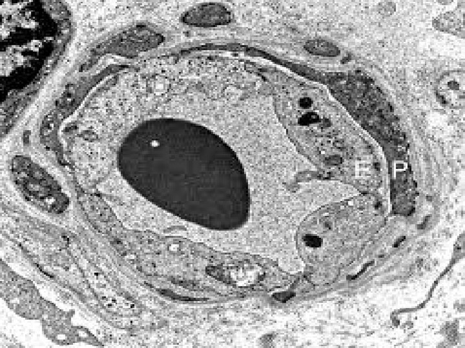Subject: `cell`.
<instances>
[{
    "instance_id": "6da1fadb",
    "label": "cell",
    "mask_w": 465,
    "mask_h": 348,
    "mask_svg": "<svg viewBox=\"0 0 465 348\" xmlns=\"http://www.w3.org/2000/svg\"><path fill=\"white\" fill-rule=\"evenodd\" d=\"M10 173L13 186L26 200L56 212L67 207L68 196L60 183L31 158L13 157Z\"/></svg>"
},
{
    "instance_id": "277c9868",
    "label": "cell",
    "mask_w": 465,
    "mask_h": 348,
    "mask_svg": "<svg viewBox=\"0 0 465 348\" xmlns=\"http://www.w3.org/2000/svg\"><path fill=\"white\" fill-rule=\"evenodd\" d=\"M58 42V43H61V41H60V40H59Z\"/></svg>"
},
{
    "instance_id": "3957f363",
    "label": "cell",
    "mask_w": 465,
    "mask_h": 348,
    "mask_svg": "<svg viewBox=\"0 0 465 348\" xmlns=\"http://www.w3.org/2000/svg\"><path fill=\"white\" fill-rule=\"evenodd\" d=\"M33 49H34V51H37V52L38 51V48H34Z\"/></svg>"
},
{
    "instance_id": "7a4b0ae2",
    "label": "cell",
    "mask_w": 465,
    "mask_h": 348,
    "mask_svg": "<svg viewBox=\"0 0 465 348\" xmlns=\"http://www.w3.org/2000/svg\"><path fill=\"white\" fill-rule=\"evenodd\" d=\"M181 22L189 26L213 28L230 24L232 14L220 4H201L187 9L181 16Z\"/></svg>"
}]
</instances>
